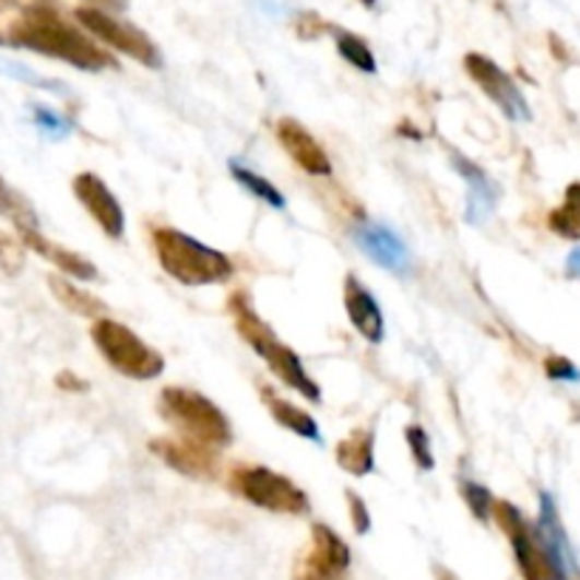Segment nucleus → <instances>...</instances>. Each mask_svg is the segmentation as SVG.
<instances>
[{
    "label": "nucleus",
    "instance_id": "15",
    "mask_svg": "<svg viewBox=\"0 0 580 580\" xmlns=\"http://www.w3.org/2000/svg\"><path fill=\"white\" fill-rule=\"evenodd\" d=\"M275 131L277 142H281L284 151L297 162V167H304L309 176H332V162H329L325 151L320 147L318 139L311 137L297 119H277Z\"/></svg>",
    "mask_w": 580,
    "mask_h": 580
},
{
    "label": "nucleus",
    "instance_id": "1",
    "mask_svg": "<svg viewBox=\"0 0 580 580\" xmlns=\"http://www.w3.org/2000/svg\"><path fill=\"white\" fill-rule=\"evenodd\" d=\"M9 40L23 49L40 51L55 60H66L74 69L103 71L111 69L114 60L88 35L76 32L62 21L60 14L46 7H32L9 26Z\"/></svg>",
    "mask_w": 580,
    "mask_h": 580
},
{
    "label": "nucleus",
    "instance_id": "28",
    "mask_svg": "<svg viewBox=\"0 0 580 580\" xmlns=\"http://www.w3.org/2000/svg\"><path fill=\"white\" fill-rule=\"evenodd\" d=\"M405 439H407V448H411V453H414L416 467L434 470V453H430L428 434H425L419 425H411V428L405 430Z\"/></svg>",
    "mask_w": 580,
    "mask_h": 580
},
{
    "label": "nucleus",
    "instance_id": "33",
    "mask_svg": "<svg viewBox=\"0 0 580 580\" xmlns=\"http://www.w3.org/2000/svg\"><path fill=\"white\" fill-rule=\"evenodd\" d=\"M91 3H97V9H108V12H122L128 7V0H91Z\"/></svg>",
    "mask_w": 580,
    "mask_h": 580
},
{
    "label": "nucleus",
    "instance_id": "23",
    "mask_svg": "<svg viewBox=\"0 0 580 580\" xmlns=\"http://www.w3.org/2000/svg\"><path fill=\"white\" fill-rule=\"evenodd\" d=\"M549 227L569 241H580V185L567 187L564 204L549 215Z\"/></svg>",
    "mask_w": 580,
    "mask_h": 580
},
{
    "label": "nucleus",
    "instance_id": "9",
    "mask_svg": "<svg viewBox=\"0 0 580 580\" xmlns=\"http://www.w3.org/2000/svg\"><path fill=\"white\" fill-rule=\"evenodd\" d=\"M535 546H538L541 567L544 578L549 580H567L575 572V558L569 549L567 532L560 526L558 510L549 493H541V512L538 526H535Z\"/></svg>",
    "mask_w": 580,
    "mask_h": 580
},
{
    "label": "nucleus",
    "instance_id": "7",
    "mask_svg": "<svg viewBox=\"0 0 580 580\" xmlns=\"http://www.w3.org/2000/svg\"><path fill=\"white\" fill-rule=\"evenodd\" d=\"M74 17L88 35H94L97 40H103L105 46H111V49L122 51V55L133 57V60H139L142 66L156 69L162 62L159 51H156L151 37H147L145 32H139L137 26H131V23H122L119 17H114L111 12H105V9L97 7H83L76 9Z\"/></svg>",
    "mask_w": 580,
    "mask_h": 580
},
{
    "label": "nucleus",
    "instance_id": "30",
    "mask_svg": "<svg viewBox=\"0 0 580 580\" xmlns=\"http://www.w3.org/2000/svg\"><path fill=\"white\" fill-rule=\"evenodd\" d=\"M348 507H352V521H354V530L359 532V535H366L368 530H371V516H368L366 505H363V498L357 496V493L348 490Z\"/></svg>",
    "mask_w": 580,
    "mask_h": 580
},
{
    "label": "nucleus",
    "instance_id": "18",
    "mask_svg": "<svg viewBox=\"0 0 580 580\" xmlns=\"http://www.w3.org/2000/svg\"><path fill=\"white\" fill-rule=\"evenodd\" d=\"M453 167H457L459 174L464 176V181H467V222H484L487 213L493 210V204H496V193H493L490 179H487L473 162L459 156V153H453Z\"/></svg>",
    "mask_w": 580,
    "mask_h": 580
},
{
    "label": "nucleus",
    "instance_id": "21",
    "mask_svg": "<svg viewBox=\"0 0 580 580\" xmlns=\"http://www.w3.org/2000/svg\"><path fill=\"white\" fill-rule=\"evenodd\" d=\"M263 400H267V407H270V414L275 416L277 425H284L286 430H292V434H297V436H304V439H315V442H318L320 439L318 422L311 419L306 411H300V407L292 405V402L281 400V396H277L272 388H267V391H263Z\"/></svg>",
    "mask_w": 580,
    "mask_h": 580
},
{
    "label": "nucleus",
    "instance_id": "20",
    "mask_svg": "<svg viewBox=\"0 0 580 580\" xmlns=\"http://www.w3.org/2000/svg\"><path fill=\"white\" fill-rule=\"evenodd\" d=\"M49 289L51 295L62 304V309H69L71 315H80V318H99V315H108L105 304L99 297H94L91 292L76 289L69 277L62 275H49Z\"/></svg>",
    "mask_w": 580,
    "mask_h": 580
},
{
    "label": "nucleus",
    "instance_id": "6",
    "mask_svg": "<svg viewBox=\"0 0 580 580\" xmlns=\"http://www.w3.org/2000/svg\"><path fill=\"white\" fill-rule=\"evenodd\" d=\"M229 490L238 498L261 510L281 512V516H306L309 498L286 476L270 467H235L229 473Z\"/></svg>",
    "mask_w": 580,
    "mask_h": 580
},
{
    "label": "nucleus",
    "instance_id": "12",
    "mask_svg": "<svg viewBox=\"0 0 580 580\" xmlns=\"http://www.w3.org/2000/svg\"><path fill=\"white\" fill-rule=\"evenodd\" d=\"M74 196L76 201L88 210V215L99 224L108 238H122L125 233V213L119 208L117 196L108 190L97 174H80L74 179Z\"/></svg>",
    "mask_w": 580,
    "mask_h": 580
},
{
    "label": "nucleus",
    "instance_id": "4",
    "mask_svg": "<svg viewBox=\"0 0 580 580\" xmlns=\"http://www.w3.org/2000/svg\"><path fill=\"white\" fill-rule=\"evenodd\" d=\"M162 416H165L174 428H179L181 439L199 442L204 448H227L233 439L227 416L222 414V407L210 402L208 396L190 388L170 386L162 391Z\"/></svg>",
    "mask_w": 580,
    "mask_h": 580
},
{
    "label": "nucleus",
    "instance_id": "13",
    "mask_svg": "<svg viewBox=\"0 0 580 580\" xmlns=\"http://www.w3.org/2000/svg\"><path fill=\"white\" fill-rule=\"evenodd\" d=\"M493 516H496V521L501 524V530L507 532V538H510L512 553H516V560H519L524 578L544 580V567H541V555H538V546H535V535H532V530L526 526V521L521 519V512L512 505H507V501H496Z\"/></svg>",
    "mask_w": 580,
    "mask_h": 580
},
{
    "label": "nucleus",
    "instance_id": "29",
    "mask_svg": "<svg viewBox=\"0 0 580 580\" xmlns=\"http://www.w3.org/2000/svg\"><path fill=\"white\" fill-rule=\"evenodd\" d=\"M549 380H580V371L564 357H546L544 363Z\"/></svg>",
    "mask_w": 580,
    "mask_h": 580
},
{
    "label": "nucleus",
    "instance_id": "24",
    "mask_svg": "<svg viewBox=\"0 0 580 580\" xmlns=\"http://www.w3.org/2000/svg\"><path fill=\"white\" fill-rule=\"evenodd\" d=\"M233 167V176H235V181H238V185L241 187H247L249 193L252 196H258V199L261 201H267V204H272V208H284L286 204V199H284V193H281V190H277L275 185H270V181L263 179V176H258V174H252V170H249V167H241V165H229Z\"/></svg>",
    "mask_w": 580,
    "mask_h": 580
},
{
    "label": "nucleus",
    "instance_id": "32",
    "mask_svg": "<svg viewBox=\"0 0 580 580\" xmlns=\"http://www.w3.org/2000/svg\"><path fill=\"white\" fill-rule=\"evenodd\" d=\"M567 272H569V277H578V281H580V247L569 252V258H567Z\"/></svg>",
    "mask_w": 580,
    "mask_h": 580
},
{
    "label": "nucleus",
    "instance_id": "27",
    "mask_svg": "<svg viewBox=\"0 0 580 580\" xmlns=\"http://www.w3.org/2000/svg\"><path fill=\"white\" fill-rule=\"evenodd\" d=\"M462 493H464V501H467V507L473 510V516H476L478 521H490L493 507H496V498H493V493L487 490V487H482V484H473V482L464 484Z\"/></svg>",
    "mask_w": 580,
    "mask_h": 580
},
{
    "label": "nucleus",
    "instance_id": "3",
    "mask_svg": "<svg viewBox=\"0 0 580 580\" xmlns=\"http://www.w3.org/2000/svg\"><path fill=\"white\" fill-rule=\"evenodd\" d=\"M153 249H156L162 270L185 286L224 284L233 275V261L224 252L196 241L179 229H153Z\"/></svg>",
    "mask_w": 580,
    "mask_h": 580
},
{
    "label": "nucleus",
    "instance_id": "34",
    "mask_svg": "<svg viewBox=\"0 0 580 580\" xmlns=\"http://www.w3.org/2000/svg\"><path fill=\"white\" fill-rule=\"evenodd\" d=\"M434 572H436V580H459V578H457V575L450 572V569H442V567H436V569H434Z\"/></svg>",
    "mask_w": 580,
    "mask_h": 580
},
{
    "label": "nucleus",
    "instance_id": "10",
    "mask_svg": "<svg viewBox=\"0 0 580 580\" xmlns=\"http://www.w3.org/2000/svg\"><path fill=\"white\" fill-rule=\"evenodd\" d=\"M464 69L473 76V83L493 99V103L505 111V117L510 119H530V105H526L524 94L519 91V85L512 83L510 74L501 71L490 57L484 55H467L464 57Z\"/></svg>",
    "mask_w": 580,
    "mask_h": 580
},
{
    "label": "nucleus",
    "instance_id": "17",
    "mask_svg": "<svg viewBox=\"0 0 580 580\" xmlns=\"http://www.w3.org/2000/svg\"><path fill=\"white\" fill-rule=\"evenodd\" d=\"M21 241L23 247L35 249L37 256L55 263L57 270L62 272V277H76V281H97L99 277L97 267H94L88 258L76 256V252L60 247V244H51L49 238H43L40 229H35V233H21Z\"/></svg>",
    "mask_w": 580,
    "mask_h": 580
},
{
    "label": "nucleus",
    "instance_id": "26",
    "mask_svg": "<svg viewBox=\"0 0 580 580\" xmlns=\"http://www.w3.org/2000/svg\"><path fill=\"white\" fill-rule=\"evenodd\" d=\"M26 270V247L21 238L0 229V272L3 275H21Z\"/></svg>",
    "mask_w": 580,
    "mask_h": 580
},
{
    "label": "nucleus",
    "instance_id": "14",
    "mask_svg": "<svg viewBox=\"0 0 580 580\" xmlns=\"http://www.w3.org/2000/svg\"><path fill=\"white\" fill-rule=\"evenodd\" d=\"M151 450L165 464L193 478H210L215 473V450L204 448L190 439H174V436H162L153 439Z\"/></svg>",
    "mask_w": 580,
    "mask_h": 580
},
{
    "label": "nucleus",
    "instance_id": "16",
    "mask_svg": "<svg viewBox=\"0 0 580 580\" xmlns=\"http://www.w3.org/2000/svg\"><path fill=\"white\" fill-rule=\"evenodd\" d=\"M343 292H346V295H343V300H346L348 320H352L354 329H357V332L363 334L368 343H380L382 334H386L382 309H380V304L374 300L371 292L366 289V284H363V281H357V275H348L346 289Z\"/></svg>",
    "mask_w": 580,
    "mask_h": 580
},
{
    "label": "nucleus",
    "instance_id": "25",
    "mask_svg": "<svg viewBox=\"0 0 580 580\" xmlns=\"http://www.w3.org/2000/svg\"><path fill=\"white\" fill-rule=\"evenodd\" d=\"M338 37V51L343 55V60H348L354 69L366 71V74H374L377 71V60H374L371 49L366 46V40H359L357 35H348V32H334Z\"/></svg>",
    "mask_w": 580,
    "mask_h": 580
},
{
    "label": "nucleus",
    "instance_id": "8",
    "mask_svg": "<svg viewBox=\"0 0 580 580\" xmlns=\"http://www.w3.org/2000/svg\"><path fill=\"white\" fill-rule=\"evenodd\" d=\"M352 564L346 541L325 524H315L306 553L297 558L295 580H340Z\"/></svg>",
    "mask_w": 580,
    "mask_h": 580
},
{
    "label": "nucleus",
    "instance_id": "5",
    "mask_svg": "<svg viewBox=\"0 0 580 580\" xmlns=\"http://www.w3.org/2000/svg\"><path fill=\"white\" fill-rule=\"evenodd\" d=\"M91 338L97 343L99 354L105 357L108 366L117 368L122 377L131 380H153L159 377L165 368V359L159 352H153L145 340L139 338L137 332H131L128 325L117 323L111 318H99L91 329Z\"/></svg>",
    "mask_w": 580,
    "mask_h": 580
},
{
    "label": "nucleus",
    "instance_id": "22",
    "mask_svg": "<svg viewBox=\"0 0 580 580\" xmlns=\"http://www.w3.org/2000/svg\"><path fill=\"white\" fill-rule=\"evenodd\" d=\"M0 215L9 218L21 233H35V229H40V222H37V213L32 210V204H28L17 190H12L3 179H0Z\"/></svg>",
    "mask_w": 580,
    "mask_h": 580
},
{
    "label": "nucleus",
    "instance_id": "2",
    "mask_svg": "<svg viewBox=\"0 0 580 580\" xmlns=\"http://www.w3.org/2000/svg\"><path fill=\"white\" fill-rule=\"evenodd\" d=\"M229 315H233L235 325H238V334H241L249 346L256 348V352L267 359V366L272 368V374H275L277 380L286 382L289 388H295L297 394L306 396V400L311 402L320 400L318 382L306 374L300 357H297L289 346H284V343L275 338V332H272L270 325L258 318L252 304H249L247 292H235V295L229 297Z\"/></svg>",
    "mask_w": 580,
    "mask_h": 580
},
{
    "label": "nucleus",
    "instance_id": "19",
    "mask_svg": "<svg viewBox=\"0 0 580 580\" xmlns=\"http://www.w3.org/2000/svg\"><path fill=\"white\" fill-rule=\"evenodd\" d=\"M338 464L352 476H368L374 470V434L371 430H352L334 450Z\"/></svg>",
    "mask_w": 580,
    "mask_h": 580
},
{
    "label": "nucleus",
    "instance_id": "11",
    "mask_svg": "<svg viewBox=\"0 0 580 580\" xmlns=\"http://www.w3.org/2000/svg\"><path fill=\"white\" fill-rule=\"evenodd\" d=\"M354 241L374 263H380L382 270L394 272V275H407L414 267V258L407 252L405 241L386 224H359L354 229Z\"/></svg>",
    "mask_w": 580,
    "mask_h": 580
},
{
    "label": "nucleus",
    "instance_id": "31",
    "mask_svg": "<svg viewBox=\"0 0 580 580\" xmlns=\"http://www.w3.org/2000/svg\"><path fill=\"white\" fill-rule=\"evenodd\" d=\"M35 119H37V125H40V128H46L49 133H57V137L69 131V122H66L62 117H55V114H51L49 108H37Z\"/></svg>",
    "mask_w": 580,
    "mask_h": 580
}]
</instances>
